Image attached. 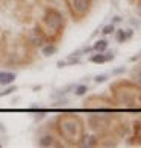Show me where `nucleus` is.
Returning <instances> with one entry per match:
<instances>
[{"mask_svg": "<svg viewBox=\"0 0 141 148\" xmlns=\"http://www.w3.org/2000/svg\"><path fill=\"white\" fill-rule=\"evenodd\" d=\"M94 80H96V83H103L105 80H108V74H99L94 77Z\"/></svg>", "mask_w": 141, "mask_h": 148, "instance_id": "obj_10", "label": "nucleus"}, {"mask_svg": "<svg viewBox=\"0 0 141 148\" xmlns=\"http://www.w3.org/2000/svg\"><path fill=\"white\" fill-rule=\"evenodd\" d=\"M15 80V74L12 73H0V83L2 85H9Z\"/></svg>", "mask_w": 141, "mask_h": 148, "instance_id": "obj_3", "label": "nucleus"}, {"mask_svg": "<svg viewBox=\"0 0 141 148\" xmlns=\"http://www.w3.org/2000/svg\"><path fill=\"white\" fill-rule=\"evenodd\" d=\"M56 53V47L53 44H47L46 47H43V55L44 56H52Z\"/></svg>", "mask_w": 141, "mask_h": 148, "instance_id": "obj_5", "label": "nucleus"}, {"mask_svg": "<svg viewBox=\"0 0 141 148\" xmlns=\"http://www.w3.org/2000/svg\"><path fill=\"white\" fill-rule=\"evenodd\" d=\"M114 59V53L112 51H109V53H105L102 51H97L94 56H90V62H93V64H105V62H109V60H112Z\"/></svg>", "mask_w": 141, "mask_h": 148, "instance_id": "obj_2", "label": "nucleus"}, {"mask_svg": "<svg viewBox=\"0 0 141 148\" xmlns=\"http://www.w3.org/2000/svg\"><path fill=\"white\" fill-rule=\"evenodd\" d=\"M120 21H122V17H118V15L112 18V24H115V23H120Z\"/></svg>", "mask_w": 141, "mask_h": 148, "instance_id": "obj_14", "label": "nucleus"}, {"mask_svg": "<svg viewBox=\"0 0 141 148\" xmlns=\"http://www.w3.org/2000/svg\"><path fill=\"white\" fill-rule=\"evenodd\" d=\"M17 88L15 86H11V88H8V89H5L3 92H0V97H3V95H8V94H11V92H14Z\"/></svg>", "mask_w": 141, "mask_h": 148, "instance_id": "obj_11", "label": "nucleus"}, {"mask_svg": "<svg viewBox=\"0 0 141 148\" xmlns=\"http://www.w3.org/2000/svg\"><path fill=\"white\" fill-rule=\"evenodd\" d=\"M65 65H67V60H61V62H58V68H62Z\"/></svg>", "mask_w": 141, "mask_h": 148, "instance_id": "obj_15", "label": "nucleus"}, {"mask_svg": "<svg viewBox=\"0 0 141 148\" xmlns=\"http://www.w3.org/2000/svg\"><path fill=\"white\" fill-rule=\"evenodd\" d=\"M112 32H115V27H114L112 23L108 24V26H105L103 30H102V33H105V35H109V33H112Z\"/></svg>", "mask_w": 141, "mask_h": 148, "instance_id": "obj_8", "label": "nucleus"}, {"mask_svg": "<svg viewBox=\"0 0 141 148\" xmlns=\"http://www.w3.org/2000/svg\"><path fill=\"white\" fill-rule=\"evenodd\" d=\"M52 140H53V138H50V136H44L41 140H39V145H43V147H50V145H53V142H52Z\"/></svg>", "mask_w": 141, "mask_h": 148, "instance_id": "obj_7", "label": "nucleus"}, {"mask_svg": "<svg viewBox=\"0 0 141 148\" xmlns=\"http://www.w3.org/2000/svg\"><path fill=\"white\" fill-rule=\"evenodd\" d=\"M126 32V38L129 39V38H132V35H133V30L132 29H129V30H124Z\"/></svg>", "mask_w": 141, "mask_h": 148, "instance_id": "obj_13", "label": "nucleus"}, {"mask_svg": "<svg viewBox=\"0 0 141 148\" xmlns=\"http://www.w3.org/2000/svg\"><path fill=\"white\" fill-rule=\"evenodd\" d=\"M68 5L75 17H82L90 9V0H68Z\"/></svg>", "mask_w": 141, "mask_h": 148, "instance_id": "obj_1", "label": "nucleus"}, {"mask_svg": "<svg viewBox=\"0 0 141 148\" xmlns=\"http://www.w3.org/2000/svg\"><path fill=\"white\" fill-rule=\"evenodd\" d=\"M122 73H124V68H123V66H120V68H117V70L112 71V74H122Z\"/></svg>", "mask_w": 141, "mask_h": 148, "instance_id": "obj_12", "label": "nucleus"}, {"mask_svg": "<svg viewBox=\"0 0 141 148\" xmlns=\"http://www.w3.org/2000/svg\"><path fill=\"white\" fill-rule=\"evenodd\" d=\"M86 91H88V88H86L85 85H80V86H77L76 88V95H84V94H86Z\"/></svg>", "mask_w": 141, "mask_h": 148, "instance_id": "obj_9", "label": "nucleus"}, {"mask_svg": "<svg viewBox=\"0 0 141 148\" xmlns=\"http://www.w3.org/2000/svg\"><path fill=\"white\" fill-rule=\"evenodd\" d=\"M106 49H108V41L106 39H99V41H96V44L93 45V50H96V51H105Z\"/></svg>", "mask_w": 141, "mask_h": 148, "instance_id": "obj_4", "label": "nucleus"}, {"mask_svg": "<svg viewBox=\"0 0 141 148\" xmlns=\"http://www.w3.org/2000/svg\"><path fill=\"white\" fill-rule=\"evenodd\" d=\"M115 39H117V42H120V44H123L124 41H127V38H126V32L124 30H117L115 32Z\"/></svg>", "mask_w": 141, "mask_h": 148, "instance_id": "obj_6", "label": "nucleus"}]
</instances>
